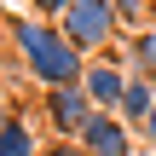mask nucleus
Returning <instances> with one entry per match:
<instances>
[{"instance_id":"1","label":"nucleus","mask_w":156,"mask_h":156,"mask_svg":"<svg viewBox=\"0 0 156 156\" xmlns=\"http://www.w3.org/2000/svg\"><path fill=\"white\" fill-rule=\"evenodd\" d=\"M6 35H12V52H17V69L35 81V87H75L87 75V52H75V41L46 23V17H6Z\"/></svg>"},{"instance_id":"2","label":"nucleus","mask_w":156,"mask_h":156,"mask_svg":"<svg viewBox=\"0 0 156 156\" xmlns=\"http://www.w3.org/2000/svg\"><path fill=\"white\" fill-rule=\"evenodd\" d=\"M58 29L75 41V52L104 58V52L116 46V35H122V17H116V6H110V0H69V6H64V17H58Z\"/></svg>"},{"instance_id":"3","label":"nucleus","mask_w":156,"mask_h":156,"mask_svg":"<svg viewBox=\"0 0 156 156\" xmlns=\"http://www.w3.org/2000/svg\"><path fill=\"white\" fill-rule=\"evenodd\" d=\"M93 116H98V104L87 98L81 81H75V87H52V93H41V122L52 127V139H81Z\"/></svg>"},{"instance_id":"4","label":"nucleus","mask_w":156,"mask_h":156,"mask_svg":"<svg viewBox=\"0 0 156 156\" xmlns=\"http://www.w3.org/2000/svg\"><path fill=\"white\" fill-rule=\"evenodd\" d=\"M81 151L87 156H133V127L116 116V110H98L81 133Z\"/></svg>"},{"instance_id":"5","label":"nucleus","mask_w":156,"mask_h":156,"mask_svg":"<svg viewBox=\"0 0 156 156\" xmlns=\"http://www.w3.org/2000/svg\"><path fill=\"white\" fill-rule=\"evenodd\" d=\"M81 87H87V98H93L98 110H116V104H122V93H127V64H116L110 52H104V58H87Z\"/></svg>"},{"instance_id":"6","label":"nucleus","mask_w":156,"mask_h":156,"mask_svg":"<svg viewBox=\"0 0 156 156\" xmlns=\"http://www.w3.org/2000/svg\"><path fill=\"white\" fill-rule=\"evenodd\" d=\"M151 110H156V75H133V69H127V93H122L116 116H122L127 127H139Z\"/></svg>"},{"instance_id":"7","label":"nucleus","mask_w":156,"mask_h":156,"mask_svg":"<svg viewBox=\"0 0 156 156\" xmlns=\"http://www.w3.org/2000/svg\"><path fill=\"white\" fill-rule=\"evenodd\" d=\"M0 156H41L35 133H29V122H17V116H6V122H0Z\"/></svg>"},{"instance_id":"8","label":"nucleus","mask_w":156,"mask_h":156,"mask_svg":"<svg viewBox=\"0 0 156 156\" xmlns=\"http://www.w3.org/2000/svg\"><path fill=\"white\" fill-rule=\"evenodd\" d=\"M133 75H156V29H139L127 35V58H122Z\"/></svg>"},{"instance_id":"9","label":"nucleus","mask_w":156,"mask_h":156,"mask_svg":"<svg viewBox=\"0 0 156 156\" xmlns=\"http://www.w3.org/2000/svg\"><path fill=\"white\" fill-rule=\"evenodd\" d=\"M110 6H116V17H122V29H127V35L156 29V6H151V0H110Z\"/></svg>"},{"instance_id":"10","label":"nucleus","mask_w":156,"mask_h":156,"mask_svg":"<svg viewBox=\"0 0 156 156\" xmlns=\"http://www.w3.org/2000/svg\"><path fill=\"white\" fill-rule=\"evenodd\" d=\"M41 156H87V151H81V139H46Z\"/></svg>"},{"instance_id":"11","label":"nucleus","mask_w":156,"mask_h":156,"mask_svg":"<svg viewBox=\"0 0 156 156\" xmlns=\"http://www.w3.org/2000/svg\"><path fill=\"white\" fill-rule=\"evenodd\" d=\"M29 6H35V17H46V23H58V17H64V6H69V0H29Z\"/></svg>"},{"instance_id":"12","label":"nucleus","mask_w":156,"mask_h":156,"mask_svg":"<svg viewBox=\"0 0 156 156\" xmlns=\"http://www.w3.org/2000/svg\"><path fill=\"white\" fill-rule=\"evenodd\" d=\"M133 133H139V139H145V145H151V151H156V110H151V116H145V122H139V127H133Z\"/></svg>"},{"instance_id":"13","label":"nucleus","mask_w":156,"mask_h":156,"mask_svg":"<svg viewBox=\"0 0 156 156\" xmlns=\"http://www.w3.org/2000/svg\"><path fill=\"white\" fill-rule=\"evenodd\" d=\"M0 122H6V98H0Z\"/></svg>"}]
</instances>
